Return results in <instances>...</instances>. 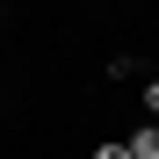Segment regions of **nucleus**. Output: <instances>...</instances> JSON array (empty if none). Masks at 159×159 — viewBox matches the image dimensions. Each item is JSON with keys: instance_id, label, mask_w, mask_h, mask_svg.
Returning a JSON list of instances; mask_svg holds the SVG:
<instances>
[{"instance_id": "f257e3e1", "label": "nucleus", "mask_w": 159, "mask_h": 159, "mask_svg": "<svg viewBox=\"0 0 159 159\" xmlns=\"http://www.w3.org/2000/svg\"><path fill=\"white\" fill-rule=\"evenodd\" d=\"M123 145H130V159H159V123H145V130H130Z\"/></svg>"}, {"instance_id": "f03ea898", "label": "nucleus", "mask_w": 159, "mask_h": 159, "mask_svg": "<svg viewBox=\"0 0 159 159\" xmlns=\"http://www.w3.org/2000/svg\"><path fill=\"white\" fill-rule=\"evenodd\" d=\"M94 159H130V145H94Z\"/></svg>"}, {"instance_id": "7ed1b4c3", "label": "nucleus", "mask_w": 159, "mask_h": 159, "mask_svg": "<svg viewBox=\"0 0 159 159\" xmlns=\"http://www.w3.org/2000/svg\"><path fill=\"white\" fill-rule=\"evenodd\" d=\"M145 109H152V116H159V80H145Z\"/></svg>"}]
</instances>
